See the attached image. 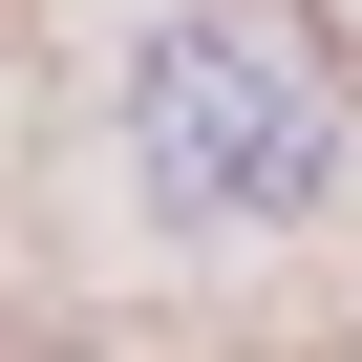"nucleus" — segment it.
<instances>
[{"mask_svg":"<svg viewBox=\"0 0 362 362\" xmlns=\"http://www.w3.org/2000/svg\"><path fill=\"white\" fill-rule=\"evenodd\" d=\"M128 149H149V192L192 214V235H277L320 214V170H341V86L277 43V22H149L128 43Z\"/></svg>","mask_w":362,"mask_h":362,"instance_id":"1","label":"nucleus"}]
</instances>
